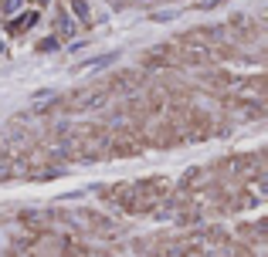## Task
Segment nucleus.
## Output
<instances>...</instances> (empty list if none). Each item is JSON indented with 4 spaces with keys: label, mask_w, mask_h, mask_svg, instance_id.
Wrapping results in <instances>:
<instances>
[{
    "label": "nucleus",
    "mask_w": 268,
    "mask_h": 257,
    "mask_svg": "<svg viewBox=\"0 0 268 257\" xmlns=\"http://www.w3.org/2000/svg\"><path fill=\"white\" fill-rule=\"evenodd\" d=\"M58 34H61V37H72V34H75V24H72V17H65V14L58 17Z\"/></svg>",
    "instance_id": "obj_1"
},
{
    "label": "nucleus",
    "mask_w": 268,
    "mask_h": 257,
    "mask_svg": "<svg viewBox=\"0 0 268 257\" xmlns=\"http://www.w3.org/2000/svg\"><path fill=\"white\" fill-rule=\"evenodd\" d=\"M41 3H44V0H41Z\"/></svg>",
    "instance_id": "obj_4"
},
{
    "label": "nucleus",
    "mask_w": 268,
    "mask_h": 257,
    "mask_svg": "<svg viewBox=\"0 0 268 257\" xmlns=\"http://www.w3.org/2000/svg\"><path fill=\"white\" fill-rule=\"evenodd\" d=\"M75 14L82 20H89V7H85V0H75Z\"/></svg>",
    "instance_id": "obj_3"
},
{
    "label": "nucleus",
    "mask_w": 268,
    "mask_h": 257,
    "mask_svg": "<svg viewBox=\"0 0 268 257\" xmlns=\"http://www.w3.org/2000/svg\"><path fill=\"white\" fill-rule=\"evenodd\" d=\"M20 7H24V0H3V14L10 17V14H17Z\"/></svg>",
    "instance_id": "obj_2"
}]
</instances>
